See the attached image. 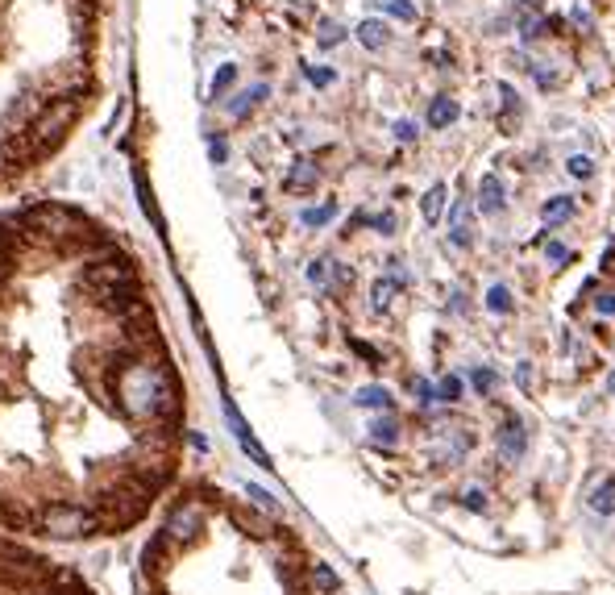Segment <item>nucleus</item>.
Returning <instances> with one entry per match:
<instances>
[{"mask_svg": "<svg viewBox=\"0 0 615 595\" xmlns=\"http://www.w3.org/2000/svg\"><path fill=\"white\" fill-rule=\"evenodd\" d=\"M158 346L138 267L92 216H0V533L92 541L150 512L179 437L133 421L125 375Z\"/></svg>", "mask_w": 615, "mask_h": 595, "instance_id": "obj_1", "label": "nucleus"}, {"mask_svg": "<svg viewBox=\"0 0 615 595\" xmlns=\"http://www.w3.org/2000/svg\"><path fill=\"white\" fill-rule=\"evenodd\" d=\"M0 595H96L84 574L22 537L0 533Z\"/></svg>", "mask_w": 615, "mask_h": 595, "instance_id": "obj_2", "label": "nucleus"}, {"mask_svg": "<svg viewBox=\"0 0 615 595\" xmlns=\"http://www.w3.org/2000/svg\"><path fill=\"white\" fill-rule=\"evenodd\" d=\"M478 208H483L486 216H499L508 208V192H503V179H499L495 171L478 179Z\"/></svg>", "mask_w": 615, "mask_h": 595, "instance_id": "obj_3", "label": "nucleus"}, {"mask_svg": "<svg viewBox=\"0 0 615 595\" xmlns=\"http://www.w3.org/2000/svg\"><path fill=\"white\" fill-rule=\"evenodd\" d=\"M316 179H321V171H316V162L312 159H300L292 167V171H287V179H283V188H287V192H316Z\"/></svg>", "mask_w": 615, "mask_h": 595, "instance_id": "obj_4", "label": "nucleus"}, {"mask_svg": "<svg viewBox=\"0 0 615 595\" xmlns=\"http://www.w3.org/2000/svg\"><path fill=\"white\" fill-rule=\"evenodd\" d=\"M524 445H529V437H524V425H520V421L503 425V433H499V458H503V462H516V458L524 454Z\"/></svg>", "mask_w": 615, "mask_h": 595, "instance_id": "obj_5", "label": "nucleus"}, {"mask_svg": "<svg viewBox=\"0 0 615 595\" xmlns=\"http://www.w3.org/2000/svg\"><path fill=\"white\" fill-rule=\"evenodd\" d=\"M357 42L366 46V50H383V46L391 42V30L378 17H366V22L357 25Z\"/></svg>", "mask_w": 615, "mask_h": 595, "instance_id": "obj_6", "label": "nucleus"}, {"mask_svg": "<svg viewBox=\"0 0 615 595\" xmlns=\"http://www.w3.org/2000/svg\"><path fill=\"white\" fill-rule=\"evenodd\" d=\"M586 504H591V512H599V517L615 512V479H599V483L591 487V496H586Z\"/></svg>", "mask_w": 615, "mask_h": 595, "instance_id": "obj_7", "label": "nucleus"}, {"mask_svg": "<svg viewBox=\"0 0 615 595\" xmlns=\"http://www.w3.org/2000/svg\"><path fill=\"white\" fill-rule=\"evenodd\" d=\"M457 113H462V108H457V100L437 96L429 105V125H432V130H445V125H454V121H457Z\"/></svg>", "mask_w": 615, "mask_h": 595, "instance_id": "obj_8", "label": "nucleus"}, {"mask_svg": "<svg viewBox=\"0 0 615 595\" xmlns=\"http://www.w3.org/2000/svg\"><path fill=\"white\" fill-rule=\"evenodd\" d=\"M357 408H383L391 412V391L387 388H378V383H370V388H357Z\"/></svg>", "mask_w": 615, "mask_h": 595, "instance_id": "obj_9", "label": "nucleus"}, {"mask_svg": "<svg viewBox=\"0 0 615 595\" xmlns=\"http://www.w3.org/2000/svg\"><path fill=\"white\" fill-rule=\"evenodd\" d=\"M540 216H545V225H562V221H570L574 216V200L570 196H553L549 205L540 208Z\"/></svg>", "mask_w": 615, "mask_h": 595, "instance_id": "obj_10", "label": "nucleus"}, {"mask_svg": "<svg viewBox=\"0 0 615 595\" xmlns=\"http://www.w3.org/2000/svg\"><path fill=\"white\" fill-rule=\"evenodd\" d=\"M445 184H437V188H429V192H424V221H429V225H437V221H441V213H445Z\"/></svg>", "mask_w": 615, "mask_h": 595, "instance_id": "obj_11", "label": "nucleus"}, {"mask_svg": "<svg viewBox=\"0 0 615 595\" xmlns=\"http://www.w3.org/2000/svg\"><path fill=\"white\" fill-rule=\"evenodd\" d=\"M449 238L454 246H470V208L454 205V225H449Z\"/></svg>", "mask_w": 615, "mask_h": 595, "instance_id": "obj_12", "label": "nucleus"}, {"mask_svg": "<svg viewBox=\"0 0 615 595\" xmlns=\"http://www.w3.org/2000/svg\"><path fill=\"white\" fill-rule=\"evenodd\" d=\"M370 433H375V445H395V437H400V421L395 416H378L375 425H370Z\"/></svg>", "mask_w": 615, "mask_h": 595, "instance_id": "obj_13", "label": "nucleus"}, {"mask_svg": "<svg viewBox=\"0 0 615 595\" xmlns=\"http://www.w3.org/2000/svg\"><path fill=\"white\" fill-rule=\"evenodd\" d=\"M395 292H400V275H391V279H378L375 283V308L383 313V308H391V300H395Z\"/></svg>", "mask_w": 615, "mask_h": 595, "instance_id": "obj_14", "label": "nucleus"}, {"mask_svg": "<svg viewBox=\"0 0 615 595\" xmlns=\"http://www.w3.org/2000/svg\"><path fill=\"white\" fill-rule=\"evenodd\" d=\"M486 308H491L495 316H508L511 313V292L503 288V283H495V288L486 292Z\"/></svg>", "mask_w": 615, "mask_h": 595, "instance_id": "obj_15", "label": "nucleus"}, {"mask_svg": "<svg viewBox=\"0 0 615 595\" xmlns=\"http://www.w3.org/2000/svg\"><path fill=\"white\" fill-rule=\"evenodd\" d=\"M437 400H445V404H457V400H462V379H457V375L437 379Z\"/></svg>", "mask_w": 615, "mask_h": 595, "instance_id": "obj_16", "label": "nucleus"}, {"mask_svg": "<svg viewBox=\"0 0 615 595\" xmlns=\"http://www.w3.org/2000/svg\"><path fill=\"white\" fill-rule=\"evenodd\" d=\"M337 216V205H321V208H303V225L308 229H321V225H329Z\"/></svg>", "mask_w": 615, "mask_h": 595, "instance_id": "obj_17", "label": "nucleus"}, {"mask_svg": "<svg viewBox=\"0 0 615 595\" xmlns=\"http://www.w3.org/2000/svg\"><path fill=\"white\" fill-rule=\"evenodd\" d=\"M262 96H267V84H258V87H249L246 96H238V100H233V117H246V113H249V108H254V105H258V100H262Z\"/></svg>", "mask_w": 615, "mask_h": 595, "instance_id": "obj_18", "label": "nucleus"}, {"mask_svg": "<svg viewBox=\"0 0 615 595\" xmlns=\"http://www.w3.org/2000/svg\"><path fill=\"white\" fill-rule=\"evenodd\" d=\"M341 38H346V30H341L337 22H316V42L321 46H337Z\"/></svg>", "mask_w": 615, "mask_h": 595, "instance_id": "obj_19", "label": "nucleus"}, {"mask_svg": "<svg viewBox=\"0 0 615 595\" xmlns=\"http://www.w3.org/2000/svg\"><path fill=\"white\" fill-rule=\"evenodd\" d=\"M383 9H387L395 22H416V5H412V0H383Z\"/></svg>", "mask_w": 615, "mask_h": 595, "instance_id": "obj_20", "label": "nucleus"}, {"mask_svg": "<svg viewBox=\"0 0 615 595\" xmlns=\"http://www.w3.org/2000/svg\"><path fill=\"white\" fill-rule=\"evenodd\" d=\"M362 221H366V225H375L378 233H383V238H391V233H395V229H400V216L395 213H378V216H362Z\"/></svg>", "mask_w": 615, "mask_h": 595, "instance_id": "obj_21", "label": "nucleus"}, {"mask_svg": "<svg viewBox=\"0 0 615 595\" xmlns=\"http://www.w3.org/2000/svg\"><path fill=\"white\" fill-rule=\"evenodd\" d=\"M470 379H475L478 396H491V391L499 388V375H495V371H491V367H478V371H475V375H470Z\"/></svg>", "mask_w": 615, "mask_h": 595, "instance_id": "obj_22", "label": "nucleus"}, {"mask_svg": "<svg viewBox=\"0 0 615 595\" xmlns=\"http://www.w3.org/2000/svg\"><path fill=\"white\" fill-rule=\"evenodd\" d=\"M565 167H570V175H574V179H591V175H594V162L586 159V154H574V159L565 162Z\"/></svg>", "mask_w": 615, "mask_h": 595, "instance_id": "obj_23", "label": "nucleus"}, {"mask_svg": "<svg viewBox=\"0 0 615 595\" xmlns=\"http://www.w3.org/2000/svg\"><path fill=\"white\" fill-rule=\"evenodd\" d=\"M412 396L421 404H432L437 400V383H429V379H412Z\"/></svg>", "mask_w": 615, "mask_h": 595, "instance_id": "obj_24", "label": "nucleus"}, {"mask_svg": "<svg viewBox=\"0 0 615 595\" xmlns=\"http://www.w3.org/2000/svg\"><path fill=\"white\" fill-rule=\"evenodd\" d=\"M233 79H238V67H233V63H225V67H221V71H216V79H213V96H221V92H225V87L233 84Z\"/></svg>", "mask_w": 615, "mask_h": 595, "instance_id": "obj_25", "label": "nucleus"}, {"mask_svg": "<svg viewBox=\"0 0 615 595\" xmlns=\"http://www.w3.org/2000/svg\"><path fill=\"white\" fill-rule=\"evenodd\" d=\"M303 76H308V84H312V87H329L337 79L329 67H303Z\"/></svg>", "mask_w": 615, "mask_h": 595, "instance_id": "obj_26", "label": "nucleus"}, {"mask_svg": "<svg viewBox=\"0 0 615 595\" xmlns=\"http://www.w3.org/2000/svg\"><path fill=\"white\" fill-rule=\"evenodd\" d=\"M329 267H333V262H329V259L312 262V267H308V279H312L316 288H324V283H329V275H333V270H329Z\"/></svg>", "mask_w": 615, "mask_h": 595, "instance_id": "obj_27", "label": "nucleus"}, {"mask_svg": "<svg viewBox=\"0 0 615 595\" xmlns=\"http://www.w3.org/2000/svg\"><path fill=\"white\" fill-rule=\"evenodd\" d=\"M395 138H400V142H416V138H421L416 121H395Z\"/></svg>", "mask_w": 615, "mask_h": 595, "instance_id": "obj_28", "label": "nucleus"}, {"mask_svg": "<svg viewBox=\"0 0 615 595\" xmlns=\"http://www.w3.org/2000/svg\"><path fill=\"white\" fill-rule=\"evenodd\" d=\"M545 259H549V262H565V259H570V250H565L562 242H549V246H545Z\"/></svg>", "mask_w": 615, "mask_h": 595, "instance_id": "obj_29", "label": "nucleus"}, {"mask_svg": "<svg viewBox=\"0 0 615 595\" xmlns=\"http://www.w3.org/2000/svg\"><path fill=\"white\" fill-rule=\"evenodd\" d=\"M466 508H470V512H478V508H486V496H483V491H478V487H470V491H466Z\"/></svg>", "mask_w": 615, "mask_h": 595, "instance_id": "obj_30", "label": "nucleus"}, {"mask_svg": "<svg viewBox=\"0 0 615 595\" xmlns=\"http://www.w3.org/2000/svg\"><path fill=\"white\" fill-rule=\"evenodd\" d=\"M594 313L611 316V313H615V296H611V292H603V296H599V300H594Z\"/></svg>", "mask_w": 615, "mask_h": 595, "instance_id": "obj_31", "label": "nucleus"}, {"mask_svg": "<svg viewBox=\"0 0 615 595\" xmlns=\"http://www.w3.org/2000/svg\"><path fill=\"white\" fill-rule=\"evenodd\" d=\"M520 5H524V9H532V13L540 9V0H520Z\"/></svg>", "mask_w": 615, "mask_h": 595, "instance_id": "obj_32", "label": "nucleus"}, {"mask_svg": "<svg viewBox=\"0 0 615 595\" xmlns=\"http://www.w3.org/2000/svg\"><path fill=\"white\" fill-rule=\"evenodd\" d=\"M607 388H611V391H615V371H611V379H607Z\"/></svg>", "mask_w": 615, "mask_h": 595, "instance_id": "obj_33", "label": "nucleus"}, {"mask_svg": "<svg viewBox=\"0 0 615 595\" xmlns=\"http://www.w3.org/2000/svg\"><path fill=\"white\" fill-rule=\"evenodd\" d=\"M84 5H92V0H84Z\"/></svg>", "mask_w": 615, "mask_h": 595, "instance_id": "obj_34", "label": "nucleus"}]
</instances>
